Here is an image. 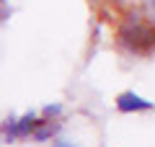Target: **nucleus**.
I'll return each mask as SVG.
<instances>
[{
	"label": "nucleus",
	"instance_id": "obj_6",
	"mask_svg": "<svg viewBox=\"0 0 155 147\" xmlns=\"http://www.w3.org/2000/svg\"><path fill=\"white\" fill-rule=\"evenodd\" d=\"M147 5H150V13H153V21H155V0H147Z\"/></svg>",
	"mask_w": 155,
	"mask_h": 147
},
{
	"label": "nucleus",
	"instance_id": "obj_4",
	"mask_svg": "<svg viewBox=\"0 0 155 147\" xmlns=\"http://www.w3.org/2000/svg\"><path fill=\"white\" fill-rule=\"evenodd\" d=\"M41 114H44V119L60 116V114H62V106H60V103H49V106H44V111H41Z\"/></svg>",
	"mask_w": 155,
	"mask_h": 147
},
{
	"label": "nucleus",
	"instance_id": "obj_1",
	"mask_svg": "<svg viewBox=\"0 0 155 147\" xmlns=\"http://www.w3.org/2000/svg\"><path fill=\"white\" fill-rule=\"evenodd\" d=\"M116 109L122 111V114H129V111H153L155 103L153 101H145L142 96H137L132 90H127V93H122V96L116 98Z\"/></svg>",
	"mask_w": 155,
	"mask_h": 147
},
{
	"label": "nucleus",
	"instance_id": "obj_5",
	"mask_svg": "<svg viewBox=\"0 0 155 147\" xmlns=\"http://www.w3.org/2000/svg\"><path fill=\"white\" fill-rule=\"evenodd\" d=\"M52 147H75V145H72V142H67V139H57Z\"/></svg>",
	"mask_w": 155,
	"mask_h": 147
},
{
	"label": "nucleus",
	"instance_id": "obj_7",
	"mask_svg": "<svg viewBox=\"0 0 155 147\" xmlns=\"http://www.w3.org/2000/svg\"><path fill=\"white\" fill-rule=\"evenodd\" d=\"M3 16H5V11H0V21H3Z\"/></svg>",
	"mask_w": 155,
	"mask_h": 147
},
{
	"label": "nucleus",
	"instance_id": "obj_3",
	"mask_svg": "<svg viewBox=\"0 0 155 147\" xmlns=\"http://www.w3.org/2000/svg\"><path fill=\"white\" fill-rule=\"evenodd\" d=\"M57 129H60V124H52L49 119H41V124L34 129V139L36 142H47L52 134H57Z\"/></svg>",
	"mask_w": 155,
	"mask_h": 147
},
{
	"label": "nucleus",
	"instance_id": "obj_2",
	"mask_svg": "<svg viewBox=\"0 0 155 147\" xmlns=\"http://www.w3.org/2000/svg\"><path fill=\"white\" fill-rule=\"evenodd\" d=\"M41 124V119H36V114L34 111H28L26 116H21V119L16 121V137L21 139V137H28V134H34V129Z\"/></svg>",
	"mask_w": 155,
	"mask_h": 147
}]
</instances>
